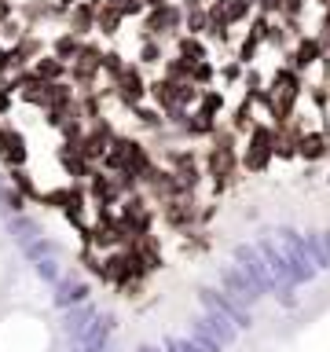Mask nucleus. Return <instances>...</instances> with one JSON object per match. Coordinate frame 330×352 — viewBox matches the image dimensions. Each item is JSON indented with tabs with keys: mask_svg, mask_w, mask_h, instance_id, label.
Returning a JSON list of instances; mask_svg holds the SVG:
<instances>
[{
	"mask_svg": "<svg viewBox=\"0 0 330 352\" xmlns=\"http://www.w3.org/2000/svg\"><path fill=\"white\" fill-rule=\"evenodd\" d=\"M202 173L209 176L217 195H224L228 187H235L239 180V136L228 125H217L213 136H209V147L202 154Z\"/></svg>",
	"mask_w": 330,
	"mask_h": 352,
	"instance_id": "nucleus-1",
	"label": "nucleus"
},
{
	"mask_svg": "<svg viewBox=\"0 0 330 352\" xmlns=\"http://www.w3.org/2000/svg\"><path fill=\"white\" fill-rule=\"evenodd\" d=\"M154 165V154L143 140L136 136H121V132H114V140H110V147L103 154V162H99V169L107 173H132L136 180H143V173H147Z\"/></svg>",
	"mask_w": 330,
	"mask_h": 352,
	"instance_id": "nucleus-2",
	"label": "nucleus"
},
{
	"mask_svg": "<svg viewBox=\"0 0 330 352\" xmlns=\"http://www.w3.org/2000/svg\"><path fill=\"white\" fill-rule=\"evenodd\" d=\"M272 147H275V125L272 121H253L246 132V147L239 151V169L250 176H264L272 169Z\"/></svg>",
	"mask_w": 330,
	"mask_h": 352,
	"instance_id": "nucleus-3",
	"label": "nucleus"
},
{
	"mask_svg": "<svg viewBox=\"0 0 330 352\" xmlns=\"http://www.w3.org/2000/svg\"><path fill=\"white\" fill-rule=\"evenodd\" d=\"M184 30V8L169 0V4H158V8H147L140 15V37H176Z\"/></svg>",
	"mask_w": 330,
	"mask_h": 352,
	"instance_id": "nucleus-4",
	"label": "nucleus"
},
{
	"mask_svg": "<svg viewBox=\"0 0 330 352\" xmlns=\"http://www.w3.org/2000/svg\"><path fill=\"white\" fill-rule=\"evenodd\" d=\"M110 96H114L121 107L147 103V74H143V66L140 63H125V70L110 81Z\"/></svg>",
	"mask_w": 330,
	"mask_h": 352,
	"instance_id": "nucleus-5",
	"label": "nucleus"
},
{
	"mask_svg": "<svg viewBox=\"0 0 330 352\" xmlns=\"http://www.w3.org/2000/svg\"><path fill=\"white\" fill-rule=\"evenodd\" d=\"M162 206V220L169 224L176 235H184V231L198 228V209H202V202H198V195H180V198H165Z\"/></svg>",
	"mask_w": 330,
	"mask_h": 352,
	"instance_id": "nucleus-6",
	"label": "nucleus"
},
{
	"mask_svg": "<svg viewBox=\"0 0 330 352\" xmlns=\"http://www.w3.org/2000/svg\"><path fill=\"white\" fill-rule=\"evenodd\" d=\"M323 59H327V48H323V41H319L316 33H301V37H294V44L283 52V63L294 66L297 74L312 70V66L323 63Z\"/></svg>",
	"mask_w": 330,
	"mask_h": 352,
	"instance_id": "nucleus-7",
	"label": "nucleus"
},
{
	"mask_svg": "<svg viewBox=\"0 0 330 352\" xmlns=\"http://www.w3.org/2000/svg\"><path fill=\"white\" fill-rule=\"evenodd\" d=\"M110 140H114V125H110L107 114H103L99 121H92V125H85V132L74 140V147L81 151L92 165H99V162H103V154H107V147H110Z\"/></svg>",
	"mask_w": 330,
	"mask_h": 352,
	"instance_id": "nucleus-8",
	"label": "nucleus"
},
{
	"mask_svg": "<svg viewBox=\"0 0 330 352\" xmlns=\"http://www.w3.org/2000/svg\"><path fill=\"white\" fill-rule=\"evenodd\" d=\"M0 162H4L8 169H19V165L30 162V140L11 125L0 129Z\"/></svg>",
	"mask_w": 330,
	"mask_h": 352,
	"instance_id": "nucleus-9",
	"label": "nucleus"
},
{
	"mask_svg": "<svg viewBox=\"0 0 330 352\" xmlns=\"http://www.w3.org/2000/svg\"><path fill=\"white\" fill-rule=\"evenodd\" d=\"M44 52V37L41 33H22V37L15 41V44H8V63H11V74L15 70H26V66L37 59V55Z\"/></svg>",
	"mask_w": 330,
	"mask_h": 352,
	"instance_id": "nucleus-10",
	"label": "nucleus"
},
{
	"mask_svg": "<svg viewBox=\"0 0 330 352\" xmlns=\"http://www.w3.org/2000/svg\"><path fill=\"white\" fill-rule=\"evenodd\" d=\"M85 191L96 206H118V198H121L118 187H114V176L107 169H96V165H92V173L85 176Z\"/></svg>",
	"mask_w": 330,
	"mask_h": 352,
	"instance_id": "nucleus-11",
	"label": "nucleus"
},
{
	"mask_svg": "<svg viewBox=\"0 0 330 352\" xmlns=\"http://www.w3.org/2000/svg\"><path fill=\"white\" fill-rule=\"evenodd\" d=\"M55 158H59L63 173L70 176V180H77V184H85V176L92 173V162H88V158L74 147L70 140H59V151H55Z\"/></svg>",
	"mask_w": 330,
	"mask_h": 352,
	"instance_id": "nucleus-12",
	"label": "nucleus"
},
{
	"mask_svg": "<svg viewBox=\"0 0 330 352\" xmlns=\"http://www.w3.org/2000/svg\"><path fill=\"white\" fill-rule=\"evenodd\" d=\"M96 8H99L96 0H74V8L66 11V30L88 41V33L96 30Z\"/></svg>",
	"mask_w": 330,
	"mask_h": 352,
	"instance_id": "nucleus-13",
	"label": "nucleus"
},
{
	"mask_svg": "<svg viewBox=\"0 0 330 352\" xmlns=\"http://www.w3.org/2000/svg\"><path fill=\"white\" fill-rule=\"evenodd\" d=\"M297 158L308 162V165H319L330 158V132L316 129V132H305L301 136V147H297Z\"/></svg>",
	"mask_w": 330,
	"mask_h": 352,
	"instance_id": "nucleus-14",
	"label": "nucleus"
},
{
	"mask_svg": "<svg viewBox=\"0 0 330 352\" xmlns=\"http://www.w3.org/2000/svg\"><path fill=\"white\" fill-rule=\"evenodd\" d=\"M228 110V96H224V88H202V92H198V103L191 107V114L195 118H202V121H217L220 114H224Z\"/></svg>",
	"mask_w": 330,
	"mask_h": 352,
	"instance_id": "nucleus-15",
	"label": "nucleus"
},
{
	"mask_svg": "<svg viewBox=\"0 0 330 352\" xmlns=\"http://www.w3.org/2000/svg\"><path fill=\"white\" fill-rule=\"evenodd\" d=\"M272 92H286V96H297L301 99L305 96V74H297L294 66H275V74H272V81H268Z\"/></svg>",
	"mask_w": 330,
	"mask_h": 352,
	"instance_id": "nucleus-16",
	"label": "nucleus"
},
{
	"mask_svg": "<svg viewBox=\"0 0 330 352\" xmlns=\"http://www.w3.org/2000/svg\"><path fill=\"white\" fill-rule=\"evenodd\" d=\"M253 121H257V107H253V99H250V96H242L239 103L228 110V121H224V125L235 132V136H246Z\"/></svg>",
	"mask_w": 330,
	"mask_h": 352,
	"instance_id": "nucleus-17",
	"label": "nucleus"
},
{
	"mask_svg": "<svg viewBox=\"0 0 330 352\" xmlns=\"http://www.w3.org/2000/svg\"><path fill=\"white\" fill-rule=\"evenodd\" d=\"M176 55H184V59H191V63H198V59H209V41L206 37H195V33H176Z\"/></svg>",
	"mask_w": 330,
	"mask_h": 352,
	"instance_id": "nucleus-18",
	"label": "nucleus"
},
{
	"mask_svg": "<svg viewBox=\"0 0 330 352\" xmlns=\"http://www.w3.org/2000/svg\"><path fill=\"white\" fill-rule=\"evenodd\" d=\"M30 70L41 77V81H66V63L55 59L52 52H41L37 59L30 63Z\"/></svg>",
	"mask_w": 330,
	"mask_h": 352,
	"instance_id": "nucleus-19",
	"label": "nucleus"
},
{
	"mask_svg": "<svg viewBox=\"0 0 330 352\" xmlns=\"http://www.w3.org/2000/svg\"><path fill=\"white\" fill-rule=\"evenodd\" d=\"M121 26H125V19H121V11H118L114 4H107V0H103V4L96 8V30L103 33V37H118V33H121Z\"/></svg>",
	"mask_w": 330,
	"mask_h": 352,
	"instance_id": "nucleus-20",
	"label": "nucleus"
},
{
	"mask_svg": "<svg viewBox=\"0 0 330 352\" xmlns=\"http://www.w3.org/2000/svg\"><path fill=\"white\" fill-rule=\"evenodd\" d=\"M261 33L257 30H246L242 33V41L235 44V59L242 63V66H257V55H261Z\"/></svg>",
	"mask_w": 330,
	"mask_h": 352,
	"instance_id": "nucleus-21",
	"label": "nucleus"
},
{
	"mask_svg": "<svg viewBox=\"0 0 330 352\" xmlns=\"http://www.w3.org/2000/svg\"><path fill=\"white\" fill-rule=\"evenodd\" d=\"M77 52H81V37H77V33H70V30H63L59 37L52 41V55H55V59H63L66 66L74 63Z\"/></svg>",
	"mask_w": 330,
	"mask_h": 352,
	"instance_id": "nucleus-22",
	"label": "nucleus"
},
{
	"mask_svg": "<svg viewBox=\"0 0 330 352\" xmlns=\"http://www.w3.org/2000/svg\"><path fill=\"white\" fill-rule=\"evenodd\" d=\"M129 114L136 118V125H140V129H147V132H158V129H165V118H162V110H158V107L136 103V107H129Z\"/></svg>",
	"mask_w": 330,
	"mask_h": 352,
	"instance_id": "nucleus-23",
	"label": "nucleus"
},
{
	"mask_svg": "<svg viewBox=\"0 0 330 352\" xmlns=\"http://www.w3.org/2000/svg\"><path fill=\"white\" fill-rule=\"evenodd\" d=\"M162 59H165V52H162V41H158V37H140L136 63L143 66V70H151V66H158Z\"/></svg>",
	"mask_w": 330,
	"mask_h": 352,
	"instance_id": "nucleus-24",
	"label": "nucleus"
},
{
	"mask_svg": "<svg viewBox=\"0 0 330 352\" xmlns=\"http://www.w3.org/2000/svg\"><path fill=\"white\" fill-rule=\"evenodd\" d=\"M191 85H198V88H209L217 81V63L213 59H198V63H191V77H187Z\"/></svg>",
	"mask_w": 330,
	"mask_h": 352,
	"instance_id": "nucleus-25",
	"label": "nucleus"
},
{
	"mask_svg": "<svg viewBox=\"0 0 330 352\" xmlns=\"http://www.w3.org/2000/svg\"><path fill=\"white\" fill-rule=\"evenodd\" d=\"M264 44H268V48H275V52H286V48L294 44V37L286 33L283 22H268V30H264Z\"/></svg>",
	"mask_w": 330,
	"mask_h": 352,
	"instance_id": "nucleus-26",
	"label": "nucleus"
},
{
	"mask_svg": "<svg viewBox=\"0 0 330 352\" xmlns=\"http://www.w3.org/2000/svg\"><path fill=\"white\" fill-rule=\"evenodd\" d=\"M165 70L162 77H169V81H187L191 77V59H184V55H169V59H162Z\"/></svg>",
	"mask_w": 330,
	"mask_h": 352,
	"instance_id": "nucleus-27",
	"label": "nucleus"
},
{
	"mask_svg": "<svg viewBox=\"0 0 330 352\" xmlns=\"http://www.w3.org/2000/svg\"><path fill=\"white\" fill-rule=\"evenodd\" d=\"M198 92H202V88L191 85V81H173V103H176V107H187V110H191V107L198 103Z\"/></svg>",
	"mask_w": 330,
	"mask_h": 352,
	"instance_id": "nucleus-28",
	"label": "nucleus"
},
{
	"mask_svg": "<svg viewBox=\"0 0 330 352\" xmlns=\"http://www.w3.org/2000/svg\"><path fill=\"white\" fill-rule=\"evenodd\" d=\"M242 70H246V66H242L239 59H228V63H220V66H217V81L224 85V88H239Z\"/></svg>",
	"mask_w": 330,
	"mask_h": 352,
	"instance_id": "nucleus-29",
	"label": "nucleus"
},
{
	"mask_svg": "<svg viewBox=\"0 0 330 352\" xmlns=\"http://www.w3.org/2000/svg\"><path fill=\"white\" fill-rule=\"evenodd\" d=\"M209 30V19H206V8H195V11H184V33H195V37H206Z\"/></svg>",
	"mask_w": 330,
	"mask_h": 352,
	"instance_id": "nucleus-30",
	"label": "nucleus"
},
{
	"mask_svg": "<svg viewBox=\"0 0 330 352\" xmlns=\"http://www.w3.org/2000/svg\"><path fill=\"white\" fill-rule=\"evenodd\" d=\"M11 184L19 187V195H22V198H41L37 184H33V176L26 173V165H19V169H11Z\"/></svg>",
	"mask_w": 330,
	"mask_h": 352,
	"instance_id": "nucleus-31",
	"label": "nucleus"
},
{
	"mask_svg": "<svg viewBox=\"0 0 330 352\" xmlns=\"http://www.w3.org/2000/svg\"><path fill=\"white\" fill-rule=\"evenodd\" d=\"M125 63H129V59H125L118 48H103V74L110 77V81H114V77L125 70Z\"/></svg>",
	"mask_w": 330,
	"mask_h": 352,
	"instance_id": "nucleus-32",
	"label": "nucleus"
},
{
	"mask_svg": "<svg viewBox=\"0 0 330 352\" xmlns=\"http://www.w3.org/2000/svg\"><path fill=\"white\" fill-rule=\"evenodd\" d=\"M305 92H308V99L316 103V110H327V107H330V92H327V85H305Z\"/></svg>",
	"mask_w": 330,
	"mask_h": 352,
	"instance_id": "nucleus-33",
	"label": "nucleus"
},
{
	"mask_svg": "<svg viewBox=\"0 0 330 352\" xmlns=\"http://www.w3.org/2000/svg\"><path fill=\"white\" fill-rule=\"evenodd\" d=\"M11 107H15V92H11V85H8V77H4V81H0V118H8Z\"/></svg>",
	"mask_w": 330,
	"mask_h": 352,
	"instance_id": "nucleus-34",
	"label": "nucleus"
},
{
	"mask_svg": "<svg viewBox=\"0 0 330 352\" xmlns=\"http://www.w3.org/2000/svg\"><path fill=\"white\" fill-rule=\"evenodd\" d=\"M319 41H323V48L330 52V8H323V15H319Z\"/></svg>",
	"mask_w": 330,
	"mask_h": 352,
	"instance_id": "nucleus-35",
	"label": "nucleus"
},
{
	"mask_svg": "<svg viewBox=\"0 0 330 352\" xmlns=\"http://www.w3.org/2000/svg\"><path fill=\"white\" fill-rule=\"evenodd\" d=\"M279 4H283V0H257L253 11H261V15H279Z\"/></svg>",
	"mask_w": 330,
	"mask_h": 352,
	"instance_id": "nucleus-36",
	"label": "nucleus"
},
{
	"mask_svg": "<svg viewBox=\"0 0 330 352\" xmlns=\"http://www.w3.org/2000/svg\"><path fill=\"white\" fill-rule=\"evenodd\" d=\"M184 11H195V8H206V0H180Z\"/></svg>",
	"mask_w": 330,
	"mask_h": 352,
	"instance_id": "nucleus-37",
	"label": "nucleus"
},
{
	"mask_svg": "<svg viewBox=\"0 0 330 352\" xmlns=\"http://www.w3.org/2000/svg\"><path fill=\"white\" fill-rule=\"evenodd\" d=\"M327 180H330V176H327Z\"/></svg>",
	"mask_w": 330,
	"mask_h": 352,
	"instance_id": "nucleus-38",
	"label": "nucleus"
}]
</instances>
